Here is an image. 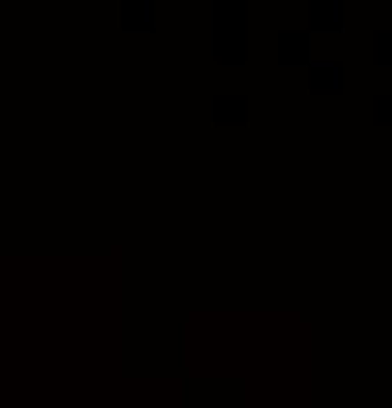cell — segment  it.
Returning a JSON list of instances; mask_svg holds the SVG:
<instances>
[{
    "instance_id": "obj_3",
    "label": "cell",
    "mask_w": 392,
    "mask_h": 408,
    "mask_svg": "<svg viewBox=\"0 0 392 408\" xmlns=\"http://www.w3.org/2000/svg\"><path fill=\"white\" fill-rule=\"evenodd\" d=\"M314 28H338V4H334V0H329V4L318 0L314 4Z\"/></svg>"
},
{
    "instance_id": "obj_4",
    "label": "cell",
    "mask_w": 392,
    "mask_h": 408,
    "mask_svg": "<svg viewBox=\"0 0 392 408\" xmlns=\"http://www.w3.org/2000/svg\"><path fill=\"white\" fill-rule=\"evenodd\" d=\"M373 44H377V51H373L377 59H392V32H381Z\"/></svg>"
},
{
    "instance_id": "obj_5",
    "label": "cell",
    "mask_w": 392,
    "mask_h": 408,
    "mask_svg": "<svg viewBox=\"0 0 392 408\" xmlns=\"http://www.w3.org/2000/svg\"><path fill=\"white\" fill-rule=\"evenodd\" d=\"M377 122H392V95L377 99Z\"/></svg>"
},
{
    "instance_id": "obj_1",
    "label": "cell",
    "mask_w": 392,
    "mask_h": 408,
    "mask_svg": "<svg viewBox=\"0 0 392 408\" xmlns=\"http://www.w3.org/2000/svg\"><path fill=\"white\" fill-rule=\"evenodd\" d=\"M279 56H283V59H294V63H302V59L310 56V40H306L302 32H298V35L286 32V35H283V51H279Z\"/></svg>"
},
{
    "instance_id": "obj_2",
    "label": "cell",
    "mask_w": 392,
    "mask_h": 408,
    "mask_svg": "<svg viewBox=\"0 0 392 408\" xmlns=\"http://www.w3.org/2000/svg\"><path fill=\"white\" fill-rule=\"evenodd\" d=\"M314 90H338V63L314 67Z\"/></svg>"
}]
</instances>
